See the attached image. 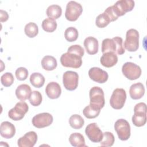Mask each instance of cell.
I'll return each mask as SVG.
<instances>
[{
  "instance_id": "cell-27",
  "label": "cell",
  "mask_w": 147,
  "mask_h": 147,
  "mask_svg": "<svg viewBox=\"0 0 147 147\" xmlns=\"http://www.w3.org/2000/svg\"><path fill=\"white\" fill-rule=\"evenodd\" d=\"M42 28L47 32H53L57 28V22L55 20L51 18H47L42 22Z\"/></svg>"
},
{
  "instance_id": "cell-31",
  "label": "cell",
  "mask_w": 147,
  "mask_h": 147,
  "mask_svg": "<svg viewBox=\"0 0 147 147\" xmlns=\"http://www.w3.org/2000/svg\"><path fill=\"white\" fill-rule=\"evenodd\" d=\"M103 138L101 140L100 145L102 146H111L114 142L115 138L112 133L109 131H106L103 133Z\"/></svg>"
},
{
  "instance_id": "cell-21",
  "label": "cell",
  "mask_w": 147,
  "mask_h": 147,
  "mask_svg": "<svg viewBox=\"0 0 147 147\" xmlns=\"http://www.w3.org/2000/svg\"><path fill=\"white\" fill-rule=\"evenodd\" d=\"M31 92V88L26 84H22L18 86L16 90V95L21 101H24L29 99Z\"/></svg>"
},
{
  "instance_id": "cell-4",
  "label": "cell",
  "mask_w": 147,
  "mask_h": 147,
  "mask_svg": "<svg viewBox=\"0 0 147 147\" xmlns=\"http://www.w3.org/2000/svg\"><path fill=\"white\" fill-rule=\"evenodd\" d=\"M82 11L83 7L79 3L71 1L67 4L65 17L69 21H75L82 14Z\"/></svg>"
},
{
  "instance_id": "cell-8",
  "label": "cell",
  "mask_w": 147,
  "mask_h": 147,
  "mask_svg": "<svg viewBox=\"0 0 147 147\" xmlns=\"http://www.w3.org/2000/svg\"><path fill=\"white\" fill-rule=\"evenodd\" d=\"M134 1L132 0H120L111 6L114 14L118 17L122 16L126 12L131 11L134 7Z\"/></svg>"
},
{
  "instance_id": "cell-6",
  "label": "cell",
  "mask_w": 147,
  "mask_h": 147,
  "mask_svg": "<svg viewBox=\"0 0 147 147\" xmlns=\"http://www.w3.org/2000/svg\"><path fill=\"white\" fill-rule=\"evenodd\" d=\"M126 99V93L123 88L115 89L110 99V106L114 109L119 110L122 109Z\"/></svg>"
},
{
  "instance_id": "cell-30",
  "label": "cell",
  "mask_w": 147,
  "mask_h": 147,
  "mask_svg": "<svg viewBox=\"0 0 147 147\" xmlns=\"http://www.w3.org/2000/svg\"><path fill=\"white\" fill-rule=\"evenodd\" d=\"M78 31L74 27H69L67 28L64 32L65 38L69 42L76 41L78 37Z\"/></svg>"
},
{
  "instance_id": "cell-33",
  "label": "cell",
  "mask_w": 147,
  "mask_h": 147,
  "mask_svg": "<svg viewBox=\"0 0 147 147\" xmlns=\"http://www.w3.org/2000/svg\"><path fill=\"white\" fill-rule=\"evenodd\" d=\"M110 22V20L105 13L100 14L97 16L95 20L96 25L100 28H103L107 26Z\"/></svg>"
},
{
  "instance_id": "cell-14",
  "label": "cell",
  "mask_w": 147,
  "mask_h": 147,
  "mask_svg": "<svg viewBox=\"0 0 147 147\" xmlns=\"http://www.w3.org/2000/svg\"><path fill=\"white\" fill-rule=\"evenodd\" d=\"M88 76L91 79L99 83H105L109 78L107 72L99 67H92L88 71Z\"/></svg>"
},
{
  "instance_id": "cell-10",
  "label": "cell",
  "mask_w": 147,
  "mask_h": 147,
  "mask_svg": "<svg viewBox=\"0 0 147 147\" xmlns=\"http://www.w3.org/2000/svg\"><path fill=\"white\" fill-rule=\"evenodd\" d=\"M28 109L29 106L26 102L24 101L18 102L8 112L9 117L14 121H20L24 117Z\"/></svg>"
},
{
  "instance_id": "cell-38",
  "label": "cell",
  "mask_w": 147,
  "mask_h": 147,
  "mask_svg": "<svg viewBox=\"0 0 147 147\" xmlns=\"http://www.w3.org/2000/svg\"><path fill=\"white\" fill-rule=\"evenodd\" d=\"M134 113H146V105L144 102H140L136 105L134 107Z\"/></svg>"
},
{
  "instance_id": "cell-25",
  "label": "cell",
  "mask_w": 147,
  "mask_h": 147,
  "mask_svg": "<svg viewBox=\"0 0 147 147\" xmlns=\"http://www.w3.org/2000/svg\"><path fill=\"white\" fill-rule=\"evenodd\" d=\"M47 15L49 18L53 19H57L62 14L61 7L57 5H52L47 9Z\"/></svg>"
},
{
  "instance_id": "cell-26",
  "label": "cell",
  "mask_w": 147,
  "mask_h": 147,
  "mask_svg": "<svg viewBox=\"0 0 147 147\" xmlns=\"http://www.w3.org/2000/svg\"><path fill=\"white\" fill-rule=\"evenodd\" d=\"M69 123L72 128L75 129H79L84 125V121L80 115L74 114L70 117L69 119Z\"/></svg>"
},
{
  "instance_id": "cell-11",
  "label": "cell",
  "mask_w": 147,
  "mask_h": 147,
  "mask_svg": "<svg viewBox=\"0 0 147 147\" xmlns=\"http://www.w3.org/2000/svg\"><path fill=\"white\" fill-rule=\"evenodd\" d=\"M79 76L77 72L68 71L64 73L63 83L65 89L69 91L75 90L78 86Z\"/></svg>"
},
{
  "instance_id": "cell-9",
  "label": "cell",
  "mask_w": 147,
  "mask_h": 147,
  "mask_svg": "<svg viewBox=\"0 0 147 147\" xmlns=\"http://www.w3.org/2000/svg\"><path fill=\"white\" fill-rule=\"evenodd\" d=\"M122 72L127 79L131 80L139 78L141 75L140 67L132 62L125 63L122 65Z\"/></svg>"
},
{
  "instance_id": "cell-24",
  "label": "cell",
  "mask_w": 147,
  "mask_h": 147,
  "mask_svg": "<svg viewBox=\"0 0 147 147\" xmlns=\"http://www.w3.org/2000/svg\"><path fill=\"white\" fill-rule=\"evenodd\" d=\"M30 83L36 88L42 87L45 83V78L38 72H34L30 76Z\"/></svg>"
},
{
  "instance_id": "cell-13",
  "label": "cell",
  "mask_w": 147,
  "mask_h": 147,
  "mask_svg": "<svg viewBox=\"0 0 147 147\" xmlns=\"http://www.w3.org/2000/svg\"><path fill=\"white\" fill-rule=\"evenodd\" d=\"M85 133L89 140L93 142H100L103 138V134L96 123L88 125L86 127Z\"/></svg>"
},
{
  "instance_id": "cell-3",
  "label": "cell",
  "mask_w": 147,
  "mask_h": 147,
  "mask_svg": "<svg viewBox=\"0 0 147 147\" xmlns=\"http://www.w3.org/2000/svg\"><path fill=\"white\" fill-rule=\"evenodd\" d=\"M139 47V33L134 29H129L126 32L124 42L125 48L129 52L136 51Z\"/></svg>"
},
{
  "instance_id": "cell-1",
  "label": "cell",
  "mask_w": 147,
  "mask_h": 147,
  "mask_svg": "<svg viewBox=\"0 0 147 147\" xmlns=\"http://www.w3.org/2000/svg\"><path fill=\"white\" fill-rule=\"evenodd\" d=\"M122 43L123 40L120 37L117 36L113 38H105L102 42L101 51L103 53L111 52L121 55L125 52Z\"/></svg>"
},
{
  "instance_id": "cell-34",
  "label": "cell",
  "mask_w": 147,
  "mask_h": 147,
  "mask_svg": "<svg viewBox=\"0 0 147 147\" xmlns=\"http://www.w3.org/2000/svg\"><path fill=\"white\" fill-rule=\"evenodd\" d=\"M29 100L30 104L32 106H38L42 102V95L39 91H33L30 94V95L29 98Z\"/></svg>"
},
{
  "instance_id": "cell-37",
  "label": "cell",
  "mask_w": 147,
  "mask_h": 147,
  "mask_svg": "<svg viewBox=\"0 0 147 147\" xmlns=\"http://www.w3.org/2000/svg\"><path fill=\"white\" fill-rule=\"evenodd\" d=\"M67 52L75 53L78 56L82 57L84 54V51L83 47L80 45H73L68 48Z\"/></svg>"
},
{
  "instance_id": "cell-16",
  "label": "cell",
  "mask_w": 147,
  "mask_h": 147,
  "mask_svg": "<svg viewBox=\"0 0 147 147\" xmlns=\"http://www.w3.org/2000/svg\"><path fill=\"white\" fill-rule=\"evenodd\" d=\"M47 95L52 99L58 98L61 93V89L57 82H52L49 83L45 88Z\"/></svg>"
},
{
  "instance_id": "cell-15",
  "label": "cell",
  "mask_w": 147,
  "mask_h": 147,
  "mask_svg": "<svg viewBox=\"0 0 147 147\" xmlns=\"http://www.w3.org/2000/svg\"><path fill=\"white\" fill-rule=\"evenodd\" d=\"M37 141V135L36 132L30 131L25 134L18 140L17 144L20 147H33Z\"/></svg>"
},
{
  "instance_id": "cell-28",
  "label": "cell",
  "mask_w": 147,
  "mask_h": 147,
  "mask_svg": "<svg viewBox=\"0 0 147 147\" xmlns=\"http://www.w3.org/2000/svg\"><path fill=\"white\" fill-rule=\"evenodd\" d=\"M132 122L137 127L144 126L146 122V113H134L132 117Z\"/></svg>"
},
{
  "instance_id": "cell-23",
  "label": "cell",
  "mask_w": 147,
  "mask_h": 147,
  "mask_svg": "<svg viewBox=\"0 0 147 147\" xmlns=\"http://www.w3.org/2000/svg\"><path fill=\"white\" fill-rule=\"evenodd\" d=\"M56 59L52 56H45L41 60L42 67L47 71H52L57 67Z\"/></svg>"
},
{
  "instance_id": "cell-12",
  "label": "cell",
  "mask_w": 147,
  "mask_h": 147,
  "mask_svg": "<svg viewBox=\"0 0 147 147\" xmlns=\"http://www.w3.org/2000/svg\"><path fill=\"white\" fill-rule=\"evenodd\" d=\"M53 117L48 113H40L33 117L32 124L37 128H43L49 126L53 122Z\"/></svg>"
},
{
  "instance_id": "cell-20",
  "label": "cell",
  "mask_w": 147,
  "mask_h": 147,
  "mask_svg": "<svg viewBox=\"0 0 147 147\" xmlns=\"http://www.w3.org/2000/svg\"><path fill=\"white\" fill-rule=\"evenodd\" d=\"M145 94V87L142 83L138 82L132 84L129 89V94L133 99H141Z\"/></svg>"
},
{
  "instance_id": "cell-36",
  "label": "cell",
  "mask_w": 147,
  "mask_h": 147,
  "mask_svg": "<svg viewBox=\"0 0 147 147\" xmlns=\"http://www.w3.org/2000/svg\"><path fill=\"white\" fill-rule=\"evenodd\" d=\"M15 75L18 80H25L28 78V71L25 67H19L16 69Z\"/></svg>"
},
{
  "instance_id": "cell-18",
  "label": "cell",
  "mask_w": 147,
  "mask_h": 147,
  "mask_svg": "<svg viewBox=\"0 0 147 147\" xmlns=\"http://www.w3.org/2000/svg\"><path fill=\"white\" fill-rule=\"evenodd\" d=\"M100 62L101 64L105 67H112L117 63L118 57L114 52H106L103 53V55L100 57Z\"/></svg>"
},
{
  "instance_id": "cell-17",
  "label": "cell",
  "mask_w": 147,
  "mask_h": 147,
  "mask_svg": "<svg viewBox=\"0 0 147 147\" xmlns=\"http://www.w3.org/2000/svg\"><path fill=\"white\" fill-rule=\"evenodd\" d=\"M16 133V128L13 124L8 121H4L0 126V134L5 138H11Z\"/></svg>"
},
{
  "instance_id": "cell-2",
  "label": "cell",
  "mask_w": 147,
  "mask_h": 147,
  "mask_svg": "<svg viewBox=\"0 0 147 147\" xmlns=\"http://www.w3.org/2000/svg\"><path fill=\"white\" fill-rule=\"evenodd\" d=\"M89 95L91 106L99 110L104 107L105 103L104 92L100 87L97 86L92 87L90 90Z\"/></svg>"
},
{
  "instance_id": "cell-22",
  "label": "cell",
  "mask_w": 147,
  "mask_h": 147,
  "mask_svg": "<svg viewBox=\"0 0 147 147\" xmlns=\"http://www.w3.org/2000/svg\"><path fill=\"white\" fill-rule=\"evenodd\" d=\"M69 141L70 144L75 147L87 146L83 136L79 133H74L71 134L69 138Z\"/></svg>"
},
{
  "instance_id": "cell-29",
  "label": "cell",
  "mask_w": 147,
  "mask_h": 147,
  "mask_svg": "<svg viewBox=\"0 0 147 147\" xmlns=\"http://www.w3.org/2000/svg\"><path fill=\"white\" fill-rule=\"evenodd\" d=\"M24 32L28 37L30 38L34 37L38 33V26L34 22L28 23L25 26Z\"/></svg>"
},
{
  "instance_id": "cell-35",
  "label": "cell",
  "mask_w": 147,
  "mask_h": 147,
  "mask_svg": "<svg viewBox=\"0 0 147 147\" xmlns=\"http://www.w3.org/2000/svg\"><path fill=\"white\" fill-rule=\"evenodd\" d=\"M14 77L11 73L6 72L1 76V82L2 84L5 87L10 86L14 82Z\"/></svg>"
},
{
  "instance_id": "cell-40",
  "label": "cell",
  "mask_w": 147,
  "mask_h": 147,
  "mask_svg": "<svg viewBox=\"0 0 147 147\" xmlns=\"http://www.w3.org/2000/svg\"><path fill=\"white\" fill-rule=\"evenodd\" d=\"M0 12H1V14H0V15H1V22H3L6 21L9 18L8 13L6 11L2 10H1Z\"/></svg>"
},
{
  "instance_id": "cell-39",
  "label": "cell",
  "mask_w": 147,
  "mask_h": 147,
  "mask_svg": "<svg viewBox=\"0 0 147 147\" xmlns=\"http://www.w3.org/2000/svg\"><path fill=\"white\" fill-rule=\"evenodd\" d=\"M104 13H105L106 14V15L108 16V17L109 18L110 22L111 21H114L115 20H117L118 19V17L116 16V15L114 14L112 7L111 6H109L104 11Z\"/></svg>"
},
{
  "instance_id": "cell-19",
  "label": "cell",
  "mask_w": 147,
  "mask_h": 147,
  "mask_svg": "<svg viewBox=\"0 0 147 147\" xmlns=\"http://www.w3.org/2000/svg\"><path fill=\"white\" fill-rule=\"evenodd\" d=\"M84 46L87 52L90 55H95L98 51V41L94 37L90 36L86 38L84 41Z\"/></svg>"
},
{
  "instance_id": "cell-5",
  "label": "cell",
  "mask_w": 147,
  "mask_h": 147,
  "mask_svg": "<svg viewBox=\"0 0 147 147\" xmlns=\"http://www.w3.org/2000/svg\"><path fill=\"white\" fill-rule=\"evenodd\" d=\"M60 62L65 67L78 68L82 64V57L72 53H64L60 57Z\"/></svg>"
},
{
  "instance_id": "cell-7",
  "label": "cell",
  "mask_w": 147,
  "mask_h": 147,
  "mask_svg": "<svg viewBox=\"0 0 147 147\" xmlns=\"http://www.w3.org/2000/svg\"><path fill=\"white\" fill-rule=\"evenodd\" d=\"M114 129L121 140L126 141L130 138V126L126 119H118L115 122Z\"/></svg>"
},
{
  "instance_id": "cell-32",
  "label": "cell",
  "mask_w": 147,
  "mask_h": 147,
  "mask_svg": "<svg viewBox=\"0 0 147 147\" xmlns=\"http://www.w3.org/2000/svg\"><path fill=\"white\" fill-rule=\"evenodd\" d=\"M100 110L96 109L91 106L90 105L84 107L83 110V113L86 118L88 119H92L98 117L100 113Z\"/></svg>"
}]
</instances>
